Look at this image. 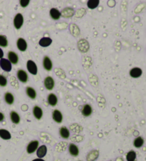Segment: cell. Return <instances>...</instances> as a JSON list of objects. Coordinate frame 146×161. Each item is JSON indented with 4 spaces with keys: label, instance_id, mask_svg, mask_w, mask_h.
Instances as JSON below:
<instances>
[{
    "label": "cell",
    "instance_id": "cell-2",
    "mask_svg": "<svg viewBox=\"0 0 146 161\" xmlns=\"http://www.w3.org/2000/svg\"><path fill=\"white\" fill-rule=\"evenodd\" d=\"M26 68H27L28 71L33 75H36L37 74V72H38V69H37L36 64L31 60H29V61H27L26 63Z\"/></svg>",
    "mask_w": 146,
    "mask_h": 161
},
{
    "label": "cell",
    "instance_id": "cell-6",
    "mask_svg": "<svg viewBox=\"0 0 146 161\" xmlns=\"http://www.w3.org/2000/svg\"><path fill=\"white\" fill-rule=\"evenodd\" d=\"M39 141H32L28 144L26 147V151L28 154H31L38 149L39 148Z\"/></svg>",
    "mask_w": 146,
    "mask_h": 161
},
{
    "label": "cell",
    "instance_id": "cell-26",
    "mask_svg": "<svg viewBox=\"0 0 146 161\" xmlns=\"http://www.w3.org/2000/svg\"><path fill=\"white\" fill-rule=\"evenodd\" d=\"M4 100L7 104L12 105V104H13L14 102V95L11 92H7L4 95Z\"/></svg>",
    "mask_w": 146,
    "mask_h": 161
},
{
    "label": "cell",
    "instance_id": "cell-9",
    "mask_svg": "<svg viewBox=\"0 0 146 161\" xmlns=\"http://www.w3.org/2000/svg\"><path fill=\"white\" fill-rule=\"evenodd\" d=\"M43 66L46 71H51L52 70L53 64L51 60L48 57V56H45L43 60Z\"/></svg>",
    "mask_w": 146,
    "mask_h": 161
},
{
    "label": "cell",
    "instance_id": "cell-13",
    "mask_svg": "<svg viewBox=\"0 0 146 161\" xmlns=\"http://www.w3.org/2000/svg\"><path fill=\"white\" fill-rule=\"evenodd\" d=\"M47 153V148L44 145H42L40 147H39L38 149L36 150V155L38 158H42Z\"/></svg>",
    "mask_w": 146,
    "mask_h": 161
},
{
    "label": "cell",
    "instance_id": "cell-22",
    "mask_svg": "<svg viewBox=\"0 0 146 161\" xmlns=\"http://www.w3.org/2000/svg\"><path fill=\"white\" fill-rule=\"evenodd\" d=\"M142 70L138 68H134L130 71V75L133 78H138V77H140L142 75Z\"/></svg>",
    "mask_w": 146,
    "mask_h": 161
},
{
    "label": "cell",
    "instance_id": "cell-8",
    "mask_svg": "<svg viewBox=\"0 0 146 161\" xmlns=\"http://www.w3.org/2000/svg\"><path fill=\"white\" fill-rule=\"evenodd\" d=\"M17 78L22 83H26L28 80V75L24 70H19L17 72Z\"/></svg>",
    "mask_w": 146,
    "mask_h": 161
},
{
    "label": "cell",
    "instance_id": "cell-24",
    "mask_svg": "<svg viewBox=\"0 0 146 161\" xmlns=\"http://www.w3.org/2000/svg\"><path fill=\"white\" fill-rule=\"evenodd\" d=\"M0 138L3 140H9L12 138L10 132L6 129H0Z\"/></svg>",
    "mask_w": 146,
    "mask_h": 161
},
{
    "label": "cell",
    "instance_id": "cell-36",
    "mask_svg": "<svg viewBox=\"0 0 146 161\" xmlns=\"http://www.w3.org/2000/svg\"><path fill=\"white\" fill-rule=\"evenodd\" d=\"M32 161H45L43 160L42 158H36V159H34V160H33Z\"/></svg>",
    "mask_w": 146,
    "mask_h": 161
},
{
    "label": "cell",
    "instance_id": "cell-20",
    "mask_svg": "<svg viewBox=\"0 0 146 161\" xmlns=\"http://www.w3.org/2000/svg\"><path fill=\"white\" fill-rule=\"evenodd\" d=\"M81 113L83 114V116H85V117L90 116L92 114V108L91 107L90 104H85L83 106V109H82Z\"/></svg>",
    "mask_w": 146,
    "mask_h": 161
},
{
    "label": "cell",
    "instance_id": "cell-7",
    "mask_svg": "<svg viewBox=\"0 0 146 161\" xmlns=\"http://www.w3.org/2000/svg\"><path fill=\"white\" fill-rule=\"evenodd\" d=\"M17 46L19 51H21V52H24L27 49V43L24 38H19L17 40Z\"/></svg>",
    "mask_w": 146,
    "mask_h": 161
},
{
    "label": "cell",
    "instance_id": "cell-31",
    "mask_svg": "<svg viewBox=\"0 0 146 161\" xmlns=\"http://www.w3.org/2000/svg\"><path fill=\"white\" fill-rule=\"evenodd\" d=\"M7 45H8V40L7 37L3 35H0V46L5 48Z\"/></svg>",
    "mask_w": 146,
    "mask_h": 161
},
{
    "label": "cell",
    "instance_id": "cell-35",
    "mask_svg": "<svg viewBox=\"0 0 146 161\" xmlns=\"http://www.w3.org/2000/svg\"><path fill=\"white\" fill-rule=\"evenodd\" d=\"M3 56H4V52H3V51L1 49V48H0V59L3 58Z\"/></svg>",
    "mask_w": 146,
    "mask_h": 161
},
{
    "label": "cell",
    "instance_id": "cell-3",
    "mask_svg": "<svg viewBox=\"0 0 146 161\" xmlns=\"http://www.w3.org/2000/svg\"><path fill=\"white\" fill-rule=\"evenodd\" d=\"M0 67L3 70L6 72H10L12 68V63H10L9 60L5 59V58L0 59Z\"/></svg>",
    "mask_w": 146,
    "mask_h": 161
},
{
    "label": "cell",
    "instance_id": "cell-21",
    "mask_svg": "<svg viewBox=\"0 0 146 161\" xmlns=\"http://www.w3.org/2000/svg\"><path fill=\"white\" fill-rule=\"evenodd\" d=\"M10 118L11 121L14 124H18L20 122V116H19V115L17 112H16L14 111H12L10 113Z\"/></svg>",
    "mask_w": 146,
    "mask_h": 161
},
{
    "label": "cell",
    "instance_id": "cell-14",
    "mask_svg": "<svg viewBox=\"0 0 146 161\" xmlns=\"http://www.w3.org/2000/svg\"><path fill=\"white\" fill-rule=\"evenodd\" d=\"M99 155V152L97 150H93L88 153L86 157L87 161H95Z\"/></svg>",
    "mask_w": 146,
    "mask_h": 161
},
{
    "label": "cell",
    "instance_id": "cell-19",
    "mask_svg": "<svg viewBox=\"0 0 146 161\" xmlns=\"http://www.w3.org/2000/svg\"><path fill=\"white\" fill-rule=\"evenodd\" d=\"M50 16L53 20H58L61 17V12L56 8H52L50 10Z\"/></svg>",
    "mask_w": 146,
    "mask_h": 161
},
{
    "label": "cell",
    "instance_id": "cell-12",
    "mask_svg": "<svg viewBox=\"0 0 146 161\" xmlns=\"http://www.w3.org/2000/svg\"><path fill=\"white\" fill-rule=\"evenodd\" d=\"M52 117L54 121H56L58 123H61L62 121H63V115H62L61 112L59 110H57V109L53 111Z\"/></svg>",
    "mask_w": 146,
    "mask_h": 161
},
{
    "label": "cell",
    "instance_id": "cell-30",
    "mask_svg": "<svg viewBox=\"0 0 146 161\" xmlns=\"http://www.w3.org/2000/svg\"><path fill=\"white\" fill-rule=\"evenodd\" d=\"M70 31H71V33H72L74 36H78L80 33L79 29H78V28L77 27V26L75 25V24H71V26H70Z\"/></svg>",
    "mask_w": 146,
    "mask_h": 161
},
{
    "label": "cell",
    "instance_id": "cell-5",
    "mask_svg": "<svg viewBox=\"0 0 146 161\" xmlns=\"http://www.w3.org/2000/svg\"><path fill=\"white\" fill-rule=\"evenodd\" d=\"M44 87H46V89L48 90H52L55 86V82L54 79H53L52 77L51 76H48L46 77L44 80Z\"/></svg>",
    "mask_w": 146,
    "mask_h": 161
},
{
    "label": "cell",
    "instance_id": "cell-1",
    "mask_svg": "<svg viewBox=\"0 0 146 161\" xmlns=\"http://www.w3.org/2000/svg\"><path fill=\"white\" fill-rule=\"evenodd\" d=\"M24 24V17L21 14L19 13L16 14L14 19V26L16 29H20Z\"/></svg>",
    "mask_w": 146,
    "mask_h": 161
},
{
    "label": "cell",
    "instance_id": "cell-18",
    "mask_svg": "<svg viewBox=\"0 0 146 161\" xmlns=\"http://www.w3.org/2000/svg\"><path fill=\"white\" fill-rule=\"evenodd\" d=\"M47 100L49 104L51 106V107H55L57 104V103H58V98H57L56 95H54V94L53 93L49 94V96H48Z\"/></svg>",
    "mask_w": 146,
    "mask_h": 161
},
{
    "label": "cell",
    "instance_id": "cell-10",
    "mask_svg": "<svg viewBox=\"0 0 146 161\" xmlns=\"http://www.w3.org/2000/svg\"><path fill=\"white\" fill-rule=\"evenodd\" d=\"M74 14V10L71 7H67L64 9L61 12V16L65 18H70Z\"/></svg>",
    "mask_w": 146,
    "mask_h": 161
},
{
    "label": "cell",
    "instance_id": "cell-29",
    "mask_svg": "<svg viewBox=\"0 0 146 161\" xmlns=\"http://www.w3.org/2000/svg\"><path fill=\"white\" fill-rule=\"evenodd\" d=\"M136 158V153L133 150H131L126 155V160L128 161H135Z\"/></svg>",
    "mask_w": 146,
    "mask_h": 161
},
{
    "label": "cell",
    "instance_id": "cell-4",
    "mask_svg": "<svg viewBox=\"0 0 146 161\" xmlns=\"http://www.w3.org/2000/svg\"><path fill=\"white\" fill-rule=\"evenodd\" d=\"M78 48L82 53H86L89 50V44L86 40L81 39L78 42Z\"/></svg>",
    "mask_w": 146,
    "mask_h": 161
},
{
    "label": "cell",
    "instance_id": "cell-16",
    "mask_svg": "<svg viewBox=\"0 0 146 161\" xmlns=\"http://www.w3.org/2000/svg\"><path fill=\"white\" fill-rule=\"evenodd\" d=\"M39 43L42 47H48L52 43V39L49 37H43L39 40Z\"/></svg>",
    "mask_w": 146,
    "mask_h": 161
},
{
    "label": "cell",
    "instance_id": "cell-17",
    "mask_svg": "<svg viewBox=\"0 0 146 161\" xmlns=\"http://www.w3.org/2000/svg\"><path fill=\"white\" fill-rule=\"evenodd\" d=\"M69 153L72 156L76 157L78 156V154H79V150H78V148L77 147V146H76V145L74 144V143H71L70 145H69Z\"/></svg>",
    "mask_w": 146,
    "mask_h": 161
},
{
    "label": "cell",
    "instance_id": "cell-28",
    "mask_svg": "<svg viewBox=\"0 0 146 161\" xmlns=\"http://www.w3.org/2000/svg\"><path fill=\"white\" fill-rule=\"evenodd\" d=\"M144 143V140L142 137H138L134 140V142H133V145L135 148H140L142 146Z\"/></svg>",
    "mask_w": 146,
    "mask_h": 161
},
{
    "label": "cell",
    "instance_id": "cell-23",
    "mask_svg": "<svg viewBox=\"0 0 146 161\" xmlns=\"http://www.w3.org/2000/svg\"><path fill=\"white\" fill-rule=\"evenodd\" d=\"M59 134L60 136H61V138H63L64 139H69V136H70V132H69V129L65 126L61 127L59 129Z\"/></svg>",
    "mask_w": 146,
    "mask_h": 161
},
{
    "label": "cell",
    "instance_id": "cell-11",
    "mask_svg": "<svg viewBox=\"0 0 146 161\" xmlns=\"http://www.w3.org/2000/svg\"><path fill=\"white\" fill-rule=\"evenodd\" d=\"M8 60L12 64L16 65L19 62V57L18 55L16 53L13 52V51H9L8 53Z\"/></svg>",
    "mask_w": 146,
    "mask_h": 161
},
{
    "label": "cell",
    "instance_id": "cell-32",
    "mask_svg": "<svg viewBox=\"0 0 146 161\" xmlns=\"http://www.w3.org/2000/svg\"><path fill=\"white\" fill-rule=\"evenodd\" d=\"M7 84V79L4 76L2 75H0V86L1 87H6Z\"/></svg>",
    "mask_w": 146,
    "mask_h": 161
},
{
    "label": "cell",
    "instance_id": "cell-27",
    "mask_svg": "<svg viewBox=\"0 0 146 161\" xmlns=\"http://www.w3.org/2000/svg\"><path fill=\"white\" fill-rule=\"evenodd\" d=\"M99 0H89L87 2V6L90 9H94L99 5Z\"/></svg>",
    "mask_w": 146,
    "mask_h": 161
},
{
    "label": "cell",
    "instance_id": "cell-33",
    "mask_svg": "<svg viewBox=\"0 0 146 161\" xmlns=\"http://www.w3.org/2000/svg\"><path fill=\"white\" fill-rule=\"evenodd\" d=\"M29 2H30L29 0H20V1H19L21 6L23 8L26 7L28 5V4H29Z\"/></svg>",
    "mask_w": 146,
    "mask_h": 161
},
{
    "label": "cell",
    "instance_id": "cell-34",
    "mask_svg": "<svg viewBox=\"0 0 146 161\" xmlns=\"http://www.w3.org/2000/svg\"><path fill=\"white\" fill-rule=\"evenodd\" d=\"M4 119V115L3 113L0 112V122L2 121Z\"/></svg>",
    "mask_w": 146,
    "mask_h": 161
},
{
    "label": "cell",
    "instance_id": "cell-15",
    "mask_svg": "<svg viewBox=\"0 0 146 161\" xmlns=\"http://www.w3.org/2000/svg\"><path fill=\"white\" fill-rule=\"evenodd\" d=\"M33 114L36 119L40 120L43 116V111L39 106H35L33 109Z\"/></svg>",
    "mask_w": 146,
    "mask_h": 161
},
{
    "label": "cell",
    "instance_id": "cell-25",
    "mask_svg": "<svg viewBox=\"0 0 146 161\" xmlns=\"http://www.w3.org/2000/svg\"><path fill=\"white\" fill-rule=\"evenodd\" d=\"M26 95H28V97L29 98L32 99V100H34L36 97V92L35 91V90L34 88L31 87H27L26 88Z\"/></svg>",
    "mask_w": 146,
    "mask_h": 161
}]
</instances>
